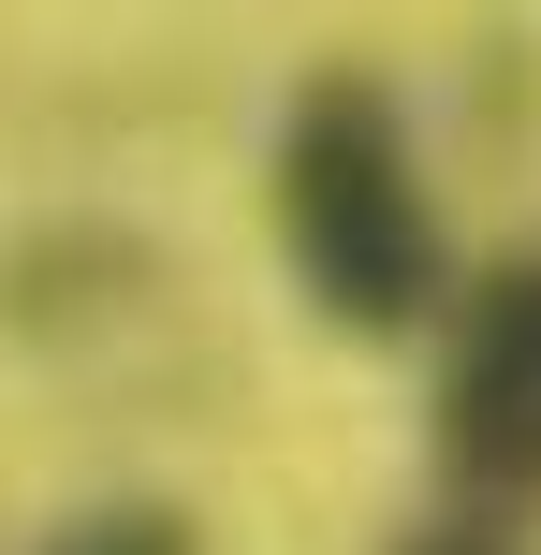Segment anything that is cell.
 <instances>
[{
    "mask_svg": "<svg viewBox=\"0 0 541 555\" xmlns=\"http://www.w3.org/2000/svg\"><path fill=\"white\" fill-rule=\"evenodd\" d=\"M44 555H205V527L176 498H117V512H74V527H44Z\"/></svg>",
    "mask_w": 541,
    "mask_h": 555,
    "instance_id": "3",
    "label": "cell"
},
{
    "mask_svg": "<svg viewBox=\"0 0 541 555\" xmlns=\"http://www.w3.org/2000/svg\"><path fill=\"white\" fill-rule=\"evenodd\" d=\"M279 249H293V278H308V307L337 336L439 322L454 249H439L425 146H410L381 74H308L293 88V117H279Z\"/></svg>",
    "mask_w": 541,
    "mask_h": 555,
    "instance_id": "1",
    "label": "cell"
},
{
    "mask_svg": "<svg viewBox=\"0 0 541 555\" xmlns=\"http://www.w3.org/2000/svg\"><path fill=\"white\" fill-rule=\"evenodd\" d=\"M396 555H527L513 527H484V512H439V527H410Z\"/></svg>",
    "mask_w": 541,
    "mask_h": 555,
    "instance_id": "4",
    "label": "cell"
},
{
    "mask_svg": "<svg viewBox=\"0 0 541 555\" xmlns=\"http://www.w3.org/2000/svg\"><path fill=\"white\" fill-rule=\"evenodd\" d=\"M439 482L484 527L541 512V249L484 263L468 307H454V351H439Z\"/></svg>",
    "mask_w": 541,
    "mask_h": 555,
    "instance_id": "2",
    "label": "cell"
}]
</instances>
